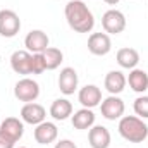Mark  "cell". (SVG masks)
<instances>
[{"instance_id":"cell-1","label":"cell","mask_w":148,"mask_h":148,"mask_svg":"<svg viewBox=\"0 0 148 148\" xmlns=\"http://www.w3.org/2000/svg\"><path fill=\"white\" fill-rule=\"evenodd\" d=\"M64 14L69 28L76 33H90L95 26L93 12L83 0H69L64 9Z\"/></svg>"},{"instance_id":"cell-2","label":"cell","mask_w":148,"mask_h":148,"mask_svg":"<svg viewBox=\"0 0 148 148\" xmlns=\"http://www.w3.org/2000/svg\"><path fill=\"white\" fill-rule=\"evenodd\" d=\"M117 129L119 134L129 143H143L148 138V126L138 115H122Z\"/></svg>"},{"instance_id":"cell-3","label":"cell","mask_w":148,"mask_h":148,"mask_svg":"<svg viewBox=\"0 0 148 148\" xmlns=\"http://www.w3.org/2000/svg\"><path fill=\"white\" fill-rule=\"evenodd\" d=\"M14 97L19 102L24 103H31L40 97V84L31 77H23L16 83L14 86Z\"/></svg>"},{"instance_id":"cell-4","label":"cell","mask_w":148,"mask_h":148,"mask_svg":"<svg viewBox=\"0 0 148 148\" xmlns=\"http://www.w3.org/2000/svg\"><path fill=\"white\" fill-rule=\"evenodd\" d=\"M102 28L107 35H119L126 29V16L117 10V9H109L102 16Z\"/></svg>"},{"instance_id":"cell-5","label":"cell","mask_w":148,"mask_h":148,"mask_svg":"<svg viewBox=\"0 0 148 148\" xmlns=\"http://www.w3.org/2000/svg\"><path fill=\"white\" fill-rule=\"evenodd\" d=\"M21 29V19L19 16L10 9L0 10V36L14 38Z\"/></svg>"},{"instance_id":"cell-6","label":"cell","mask_w":148,"mask_h":148,"mask_svg":"<svg viewBox=\"0 0 148 148\" xmlns=\"http://www.w3.org/2000/svg\"><path fill=\"white\" fill-rule=\"evenodd\" d=\"M10 67L21 76L33 74V53H29L28 50H16L10 55Z\"/></svg>"},{"instance_id":"cell-7","label":"cell","mask_w":148,"mask_h":148,"mask_svg":"<svg viewBox=\"0 0 148 148\" xmlns=\"http://www.w3.org/2000/svg\"><path fill=\"white\" fill-rule=\"evenodd\" d=\"M126 105L122 102V98H119L117 95H110L105 100H102L100 103V112L107 121H117L124 115Z\"/></svg>"},{"instance_id":"cell-8","label":"cell","mask_w":148,"mask_h":148,"mask_svg":"<svg viewBox=\"0 0 148 148\" xmlns=\"http://www.w3.org/2000/svg\"><path fill=\"white\" fill-rule=\"evenodd\" d=\"M50 38L41 29H31L24 38V47L29 53H43L48 48Z\"/></svg>"},{"instance_id":"cell-9","label":"cell","mask_w":148,"mask_h":148,"mask_svg":"<svg viewBox=\"0 0 148 148\" xmlns=\"http://www.w3.org/2000/svg\"><path fill=\"white\" fill-rule=\"evenodd\" d=\"M88 50L93 55L103 57L112 50V40L107 33H91L88 38Z\"/></svg>"},{"instance_id":"cell-10","label":"cell","mask_w":148,"mask_h":148,"mask_svg":"<svg viewBox=\"0 0 148 148\" xmlns=\"http://www.w3.org/2000/svg\"><path fill=\"white\" fill-rule=\"evenodd\" d=\"M47 119V110L43 105H40L36 102L31 103H24L21 109V121L31 126H38Z\"/></svg>"},{"instance_id":"cell-11","label":"cell","mask_w":148,"mask_h":148,"mask_svg":"<svg viewBox=\"0 0 148 148\" xmlns=\"http://www.w3.org/2000/svg\"><path fill=\"white\" fill-rule=\"evenodd\" d=\"M77 100L84 109H95L102 103V90L97 84H86L79 90Z\"/></svg>"},{"instance_id":"cell-12","label":"cell","mask_w":148,"mask_h":148,"mask_svg":"<svg viewBox=\"0 0 148 148\" xmlns=\"http://www.w3.org/2000/svg\"><path fill=\"white\" fill-rule=\"evenodd\" d=\"M35 141L40 143V145H50L57 140L59 136V129L53 122H48V121H43L41 124L35 126Z\"/></svg>"},{"instance_id":"cell-13","label":"cell","mask_w":148,"mask_h":148,"mask_svg":"<svg viewBox=\"0 0 148 148\" xmlns=\"http://www.w3.org/2000/svg\"><path fill=\"white\" fill-rule=\"evenodd\" d=\"M0 133L17 143L24 134V122L17 117H5L0 122Z\"/></svg>"},{"instance_id":"cell-14","label":"cell","mask_w":148,"mask_h":148,"mask_svg":"<svg viewBox=\"0 0 148 148\" xmlns=\"http://www.w3.org/2000/svg\"><path fill=\"white\" fill-rule=\"evenodd\" d=\"M110 131L105 126H91L88 131V143L91 148H109L110 147Z\"/></svg>"},{"instance_id":"cell-15","label":"cell","mask_w":148,"mask_h":148,"mask_svg":"<svg viewBox=\"0 0 148 148\" xmlns=\"http://www.w3.org/2000/svg\"><path fill=\"white\" fill-rule=\"evenodd\" d=\"M77 83L79 77L74 67H64L59 74V90L64 95H74V91L77 90Z\"/></svg>"},{"instance_id":"cell-16","label":"cell","mask_w":148,"mask_h":148,"mask_svg":"<svg viewBox=\"0 0 148 148\" xmlns=\"http://www.w3.org/2000/svg\"><path fill=\"white\" fill-rule=\"evenodd\" d=\"M126 84H127V77L121 71H110V73H107L105 79H103V86H105V90L110 95L122 93L124 88H126Z\"/></svg>"},{"instance_id":"cell-17","label":"cell","mask_w":148,"mask_h":148,"mask_svg":"<svg viewBox=\"0 0 148 148\" xmlns=\"http://www.w3.org/2000/svg\"><path fill=\"white\" fill-rule=\"evenodd\" d=\"M117 64L122 67V69H134L138 64H140V53L136 48H131V47H124V48H119L117 50Z\"/></svg>"},{"instance_id":"cell-18","label":"cell","mask_w":148,"mask_h":148,"mask_svg":"<svg viewBox=\"0 0 148 148\" xmlns=\"http://www.w3.org/2000/svg\"><path fill=\"white\" fill-rule=\"evenodd\" d=\"M127 83H129V88L134 91V93H145L148 90V73L143 69H131L129 76H127Z\"/></svg>"},{"instance_id":"cell-19","label":"cell","mask_w":148,"mask_h":148,"mask_svg":"<svg viewBox=\"0 0 148 148\" xmlns=\"http://www.w3.org/2000/svg\"><path fill=\"white\" fill-rule=\"evenodd\" d=\"M71 122H73L74 129H79V131L90 129L91 126H95V114H93L91 109H84L83 107V109L74 112Z\"/></svg>"},{"instance_id":"cell-20","label":"cell","mask_w":148,"mask_h":148,"mask_svg":"<svg viewBox=\"0 0 148 148\" xmlns=\"http://www.w3.org/2000/svg\"><path fill=\"white\" fill-rule=\"evenodd\" d=\"M50 115L55 121H66L73 115V103L67 98H57L50 105Z\"/></svg>"},{"instance_id":"cell-21","label":"cell","mask_w":148,"mask_h":148,"mask_svg":"<svg viewBox=\"0 0 148 148\" xmlns=\"http://www.w3.org/2000/svg\"><path fill=\"white\" fill-rule=\"evenodd\" d=\"M43 59H45V67L47 71H53L57 69L62 60H64V53L60 48H55V47H48L45 52H43Z\"/></svg>"},{"instance_id":"cell-22","label":"cell","mask_w":148,"mask_h":148,"mask_svg":"<svg viewBox=\"0 0 148 148\" xmlns=\"http://www.w3.org/2000/svg\"><path fill=\"white\" fill-rule=\"evenodd\" d=\"M133 109H134V114L141 119H148V97L147 95H141L134 100L133 103Z\"/></svg>"},{"instance_id":"cell-23","label":"cell","mask_w":148,"mask_h":148,"mask_svg":"<svg viewBox=\"0 0 148 148\" xmlns=\"http://www.w3.org/2000/svg\"><path fill=\"white\" fill-rule=\"evenodd\" d=\"M43 71H47L43 53H33V74H41Z\"/></svg>"},{"instance_id":"cell-24","label":"cell","mask_w":148,"mask_h":148,"mask_svg":"<svg viewBox=\"0 0 148 148\" xmlns=\"http://www.w3.org/2000/svg\"><path fill=\"white\" fill-rule=\"evenodd\" d=\"M16 141H12L10 138H7L5 134L0 133V148H14Z\"/></svg>"},{"instance_id":"cell-25","label":"cell","mask_w":148,"mask_h":148,"mask_svg":"<svg viewBox=\"0 0 148 148\" xmlns=\"http://www.w3.org/2000/svg\"><path fill=\"white\" fill-rule=\"evenodd\" d=\"M53 148H77V147H76V143L71 141V140H60L59 143H55Z\"/></svg>"},{"instance_id":"cell-26","label":"cell","mask_w":148,"mask_h":148,"mask_svg":"<svg viewBox=\"0 0 148 148\" xmlns=\"http://www.w3.org/2000/svg\"><path fill=\"white\" fill-rule=\"evenodd\" d=\"M105 3H109V5H115V3H119L121 0H103Z\"/></svg>"},{"instance_id":"cell-27","label":"cell","mask_w":148,"mask_h":148,"mask_svg":"<svg viewBox=\"0 0 148 148\" xmlns=\"http://www.w3.org/2000/svg\"><path fill=\"white\" fill-rule=\"evenodd\" d=\"M19 148H28V147H19Z\"/></svg>"}]
</instances>
